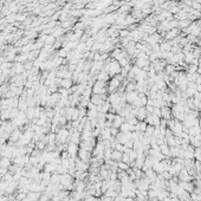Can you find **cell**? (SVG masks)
<instances>
[{
    "instance_id": "3957f363",
    "label": "cell",
    "mask_w": 201,
    "mask_h": 201,
    "mask_svg": "<svg viewBox=\"0 0 201 201\" xmlns=\"http://www.w3.org/2000/svg\"><path fill=\"white\" fill-rule=\"evenodd\" d=\"M104 101H103V96L98 95V94H94L93 97H91V103L95 104V105H99L102 104Z\"/></svg>"
},
{
    "instance_id": "8992f818",
    "label": "cell",
    "mask_w": 201,
    "mask_h": 201,
    "mask_svg": "<svg viewBox=\"0 0 201 201\" xmlns=\"http://www.w3.org/2000/svg\"><path fill=\"white\" fill-rule=\"evenodd\" d=\"M194 159L198 161H201V147L194 148Z\"/></svg>"
},
{
    "instance_id": "5b68a950",
    "label": "cell",
    "mask_w": 201,
    "mask_h": 201,
    "mask_svg": "<svg viewBox=\"0 0 201 201\" xmlns=\"http://www.w3.org/2000/svg\"><path fill=\"white\" fill-rule=\"evenodd\" d=\"M123 123H124V122H123V117L115 116V118L113 120V127H114V128H120Z\"/></svg>"
},
{
    "instance_id": "7a4b0ae2",
    "label": "cell",
    "mask_w": 201,
    "mask_h": 201,
    "mask_svg": "<svg viewBox=\"0 0 201 201\" xmlns=\"http://www.w3.org/2000/svg\"><path fill=\"white\" fill-rule=\"evenodd\" d=\"M177 179L180 180V181H185V182H187V181H192L193 180V176H191L189 175V173H188V170L184 167L181 170H180V173L177 174Z\"/></svg>"
},
{
    "instance_id": "277c9868",
    "label": "cell",
    "mask_w": 201,
    "mask_h": 201,
    "mask_svg": "<svg viewBox=\"0 0 201 201\" xmlns=\"http://www.w3.org/2000/svg\"><path fill=\"white\" fill-rule=\"evenodd\" d=\"M122 156H123V153L120 152V150H114L111 152V160H115L117 162H121L122 161Z\"/></svg>"
},
{
    "instance_id": "6da1fadb",
    "label": "cell",
    "mask_w": 201,
    "mask_h": 201,
    "mask_svg": "<svg viewBox=\"0 0 201 201\" xmlns=\"http://www.w3.org/2000/svg\"><path fill=\"white\" fill-rule=\"evenodd\" d=\"M145 122H147V124L148 125H153V127H159L160 125V123H161V117H159L157 115H155V114H148V116L145 117V120H144Z\"/></svg>"
}]
</instances>
